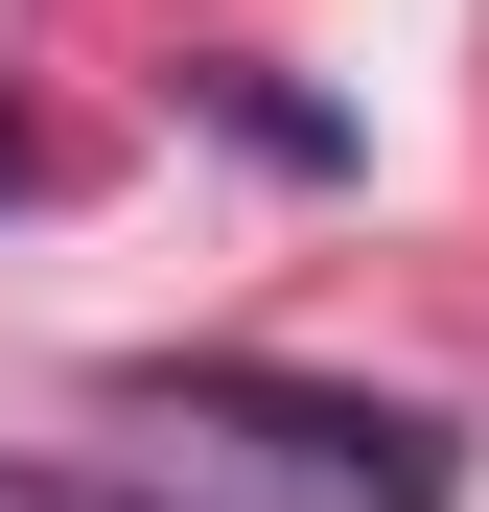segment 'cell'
I'll return each instance as SVG.
<instances>
[{"mask_svg": "<svg viewBox=\"0 0 489 512\" xmlns=\"http://www.w3.org/2000/svg\"><path fill=\"white\" fill-rule=\"evenodd\" d=\"M187 443H257L280 489H326V512H466V419H420V396H350V373H257V350H187V373H140Z\"/></svg>", "mask_w": 489, "mask_h": 512, "instance_id": "cell-1", "label": "cell"}, {"mask_svg": "<svg viewBox=\"0 0 489 512\" xmlns=\"http://www.w3.org/2000/svg\"><path fill=\"white\" fill-rule=\"evenodd\" d=\"M24 163H47V140H24V117H0V187H24Z\"/></svg>", "mask_w": 489, "mask_h": 512, "instance_id": "cell-3", "label": "cell"}, {"mask_svg": "<svg viewBox=\"0 0 489 512\" xmlns=\"http://www.w3.org/2000/svg\"><path fill=\"white\" fill-rule=\"evenodd\" d=\"M0 512H163V489H117V466H47V443H0Z\"/></svg>", "mask_w": 489, "mask_h": 512, "instance_id": "cell-2", "label": "cell"}]
</instances>
